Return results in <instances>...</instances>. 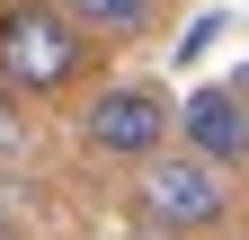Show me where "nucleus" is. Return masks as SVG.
I'll list each match as a JSON object with an SVG mask.
<instances>
[{
	"label": "nucleus",
	"instance_id": "20e7f679",
	"mask_svg": "<svg viewBox=\"0 0 249 240\" xmlns=\"http://www.w3.org/2000/svg\"><path fill=\"white\" fill-rule=\"evenodd\" d=\"M169 134H178V152H196L213 169H249V107L231 89H196V98L169 116Z\"/></svg>",
	"mask_w": 249,
	"mask_h": 240
},
{
	"label": "nucleus",
	"instance_id": "6e6552de",
	"mask_svg": "<svg viewBox=\"0 0 249 240\" xmlns=\"http://www.w3.org/2000/svg\"><path fill=\"white\" fill-rule=\"evenodd\" d=\"M0 240H27V223H18V205L0 196Z\"/></svg>",
	"mask_w": 249,
	"mask_h": 240
},
{
	"label": "nucleus",
	"instance_id": "f257e3e1",
	"mask_svg": "<svg viewBox=\"0 0 249 240\" xmlns=\"http://www.w3.org/2000/svg\"><path fill=\"white\" fill-rule=\"evenodd\" d=\"M80 63H89V36L53 0H9L0 9V89L9 98H53V89L80 80Z\"/></svg>",
	"mask_w": 249,
	"mask_h": 240
},
{
	"label": "nucleus",
	"instance_id": "9d476101",
	"mask_svg": "<svg viewBox=\"0 0 249 240\" xmlns=\"http://www.w3.org/2000/svg\"><path fill=\"white\" fill-rule=\"evenodd\" d=\"M134 240H169V231H134Z\"/></svg>",
	"mask_w": 249,
	"mask_h": 240
},
{
	"label": "nucleus",
	"instance_id": "f03ea898",
	"mask_svg": "<svg viewBox=\"0 0 249 240\" xmlns=\"http://www.w3.org/2000/svg\"><path fill=\"white\" fill-rule=\"evenodd\" d=\"M142 178H134V214H142V231H169V240H196V231H213L231 214V196H223V169L213 160H196V152H151V160H134Z\"/></svg>",
	"mask_w": 249,
	"mask_h": 240
},
{
	"label": "nucleus",
	"instance_id": "1a4fd4ad",
	"mask_svg": "<svg viewBox=\"0 0 249 240\" xmlns=\"http://www.w3.org/2000/svg\"><path fill=\"white\" fill-rule=\"evenodd\" d=\"M223 89H231V98H240V107H249V63H240V80H223Z\"/></svg>",
	"mask_w": 249,
	"mask_h": 240
},
{
	"label": "nucleus",
	"instance_id": "39448f33",
	"mask_svg": "<svg viewBox=\"0 0 249 240\" xmlns=\"http://www.w3.org/2000/svg\"><path fill=\"white\" fill-rule=\"evenodd\" d=\"M53 9L71 18L89 45H124V36H142V27H151L160 0H53Z\"/></svg>",
	"mask_w": 249,
	"mask_h": 240
},
{
	"label": "nucleus",
	"instance_id": "423d86ee",
	"mask_svg": "<svg viewBox=\"0 0 249 240\" xmlns=\"http://www.w3.org/2000/svg\"><path fill=\"white\" fill-rule=\"evenodd\" d=\"M18 152H27V98L0 89V160H18Z\"/></svg>",
	"mask_w": 249,
	"mask_h": 240
},
{
	"label": "nucleus",
	"instance_id": "7ed1b4c3",
	"mask_svg": "<svg viewBox=\"0 0 249 240\" xmlns=\"http://www.w3.org/2000/svg\"><path fill=\"white\" fill-rule=\"evenodd\" d=\"M169 98L151 80H116V89H98V98L80 107V152L89 160H151L169 142Z\"/></svg>",
	"mask_w": 249,
	"mask_h": 240
},
{
	"label": "nucleus",
	"instance_id": "0eeeda50",
	"mask_svg": "<svg viewBox=\"0 0 249 240\" xmlns=\"http://www.w3.org/2000/svg\"><path fill=\"white\" fill-rule=\"evenodd\" d=\"M213 36H223V18H196V27H187V36H178V53H169V63H196V53H205Z\"/></svg>",
	"mask_w": 249,
	"mask_h": 240
}]
</instances>
